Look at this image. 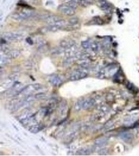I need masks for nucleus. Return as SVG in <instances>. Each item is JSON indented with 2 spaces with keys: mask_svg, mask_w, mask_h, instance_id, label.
I'll return each mask as SVG.
<instances>
[{
  "mask_svg": "<svg viewBox=\"0 0 139 156\" xmlns=\"http://www.w3.org/2000/svg\"><path fill=\"white\" fill-rule=\"evenodd\" d=\"M41 19L43 20L45 23L48 25H52L56 23V22L61 19L58 16L53 15L46 14L44 15L43 16L41 17Z\"/></svg>",
  "mask_w": 139,
  "mask_h": 156,
  "instance_id": "nucleus-3",
  "label": "nucleus"
},
{
  "mask_svg": "<svg viewBox=\"0 0 139 156\" xmlns=\"http://www.w3.org/2000/svg\"><path fill=\"white\" fill-rule=\"evenodd\" d=\"M91 47L93 51L97 52L99 50V45L96 42H93L92 44H91Z\"/></svg>",
  "mask_w": 139,
  "mask_h": 156,
  "instance_id": "nucleus-16",
  "label": "nucleus"
},
{
  "mask_svg": "<svg viewBox=\"0 0 139 156\" xmlns=\"http://www.w3.org/2000/svg\"><path fill=\"white\" fill-rule=\"evenodd\" d=\"M75 42L72 39H66L63 40L61 43V45L62 47L65 48V49H69L74 45Z\"/></svg>",
  "mask_w": 139,
  "mask_h": 156,
  "instance_id": "nucleus-7",
  "label": "nucleus"
},
{
  "mask_svg": "<svg viewBox=\"0 0 139 156\" xmlns=\"http://www.w3.org/2000/svg\"><path fill=\"white\" fill-rule=\"evenodd\" d=\"M94 101L93 99H88L79 102L77 104L78 107L79 108V109H82L86 110L92 107L94 105Z\"/></svg>",
  "mask_w": 139,
  "mask_h": 156,
  "instance_id": "nucleus-4",
  "label": "nucleus"
},
{
  "mask_svg": "<svg viewBox=\"0 0 139 156\" xmlns=\"http://www.w3.org/2000/svg\"><path fill=\"white\" fill-rule=\"evenodd\" d=\"M67 4L68 5L71 7H72V8L74 9H76L78 7V4L76 3L75 2L72 1V0H70V1H68V3H67Z\"/></svg>",
  "mask_w": 139,
  "mask_h": 156,
  "instance_id": "nucleus-14",
  "label": "nucleus"
},
{
  "mask_svg": "<svg viewBox=\"0 0 139 156\" xmlns=\"http://www.w3.org/2000/svg\"><path fill=\"white\" fill-rule=\"evenodd\" d=\"M35 16V13L30 10H25L18 13L14 14L12 16L13 19L18 21L27 20Z\"/></svg>",
  "mask_w": 139,
  "mask_h": 156,
  "instance_id": "nucleus-1",
  "label": "nucleus"
},
{
  "mask_svg": "<svg viewBox=\"0 0 139 156\" xmlns=\"http://www.w3.org/2000/svg\"><path fill=\"white\" fill-rule=\"evenodd\" d=\"M52 84L55 87L59 86L62 83V79L58 76H54L51 79Z\"/></svg>",
  "mask_w": 139,
  "mask_h": 156,
  "instance_id": "nucleus-10",
  "label": "nucleus"
},
{
  "mask_svg": "<svg viewBox=\"0 0 139 156\" xmlns=\"http://www.w3.org/2000/svg\"><path fill=\"white\" fill-rule=\"evenodd\" d=\"M87 76V74L82 71H77L74 72L70 77V79L72 81L79 80L85 78Z\"/></svg>",
  "mask_w": 139,
  "mask_h": 156,
  "instance_id": "nucleus-6",
  "label": "nucleus"
},
{
  "mask_svg": "<svg viewBox=\"0 0 139 156\" xmlns=\"http://www.w3.org/2000/svg\"><path fill=\"white\" fill-rule=\"evenodd\" d=\"M72 1L75 2L78 4L84 7L89 6L93 3V0H72Z\"/></svg>",
  "mask_w": 139,
  "mask_h": 156,
  "instance_id": "nucleus-8",
  "label": "nucleus"
},
{
  "mask_svg": "<svg viewBox=\"0 0 139 156\" xmlns=\"http://www.w3.org/2000/svg\"><path fill=\"white\" fill-rule=\"evenodd\" d=\"M79 22V19L77 17H71L68 20V23L70 26H76Z\"/></svg>",
  "mask_w": 139,
  "mask_h": 156,
  "instance_id": "nucleus-13",
  "label": "nucleus"
},
{
  "mask_svg": "<svg viewBox=\"0 0 139 156\" xmlns=\"http://www.w3.org/2000/svg\"><path fill=\"white\" fill-rule=\"evenodd\" d=\"M20 55V52L17 50H12L9 52L8 56L11 58H15Z\"/></svg>",
  "mask_w": 139,
  "mask_h": 156,
  "instance_id": "nucleus-12",
  "label": "nucleus"
},
{
  "mask_svg": "<svg viewBox=\"0 0 139 156\" xmlns=\"http://www.w3.org/2000/svg\"><path fill=\"white\" fill-rule=\"evenodd\" d=\"M81 46L84 49H87L91 47V44L88 41H83L81 43Z\"/></svg>",
  "mask_w": 139,
  "mask_h": 156,
  "instance_id": "nucleus-15",
  "label": "nucleus"
},
{
  "mask_svg": "<svg viewBox=\"0 0 139 156\" xmlns=\"http://www.w3.org/2000/svg\"><path fill=\"white\" fill-rule=\"evenodd\" d=\"M22 38V35L19 33H7L3 35V39L9 41H18Z\"/></svg>",
  "mask_w": 139,
  "mask_h": 156,
  "instance_id": "nucleus-5",
  "label": "nucleus"
},
{
  "mask_svg": "<svg viewBox=\"0 0 139 156\" xmlns=\"http://www.w3.org/2000/svg\"><path fill=\"white\" fill-rule=\"evenodd\" d=\"M101 9L104 11H108L110 9V6L106 0H98Z\"/></svg>",
  "mask_w": 139,
  "mask_h": 156,
  "instance_id": "nucleus-9",
  "label": "nucleus"
},
{
  "mask_svg": "<svg viewBox=\"0 0 139 156\" xmlns=\"http://www.w3.org/2000/svg\"><path fill=\"white\" fill-rule=\"evenodd\" d=\"M43 128V127L42 125L40 124H36L31 126V127L29 128V130L30 132L32 133H37L40 131L41 130H42Z\"/></svg>",
  "mask_w": 139,
  "mask_h": 156,
  "instance_id": "nucleus-11",
  "label": "nucleus"
},
{
  "mask_svg": "<svg viewBox=\"0 0 139 156\" xmlns=\"http://www.w3.org/2000/svg\"><path fill=\"white\" fill-rule=\"evenodd\" d=\"M58 9L60 12L66 16H73L75 14L74 9L67 4L60 5Z\"/></svg>",
  "mask_w": 139,
  "mask_h": 156,
  "instance_id": "nucleus-2",
  "label": "nucleus"
}]
</instances>
